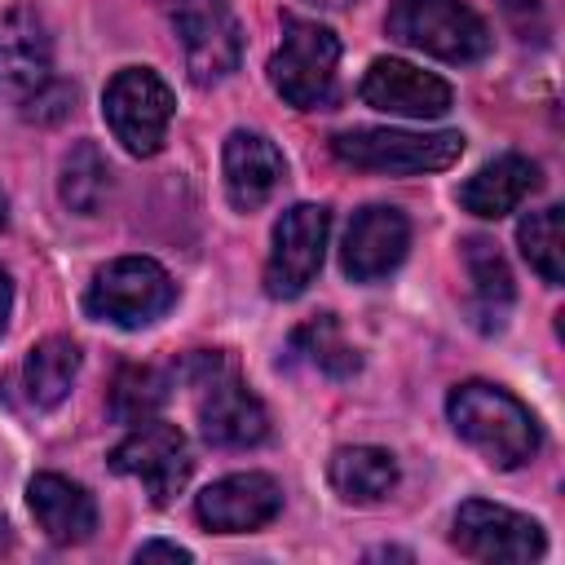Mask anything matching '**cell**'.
<instances>
[{
  "instance_id": "obj_1",
  "label": "cell",
  "mask_w": 565,
  "mask_h": 565,
  "mask_svg": "<svg viewBox=\"0 0 565 565\" xmlns=\"http://www.w3.org/2000/svg\"><path fill=\"white\" fill-rule=\"evenodd\" d=\"M446 415L450 428L490 463V468H521L534 450H539V428L534 415L499 384L486 380H468L459 388H450L446 397Z\"/></svg>"
},
{
  "instance_id": "obj_2",
  "label": "cell",
  "mask_w": 565,
  "mask_h": 565,
  "mask_svg": "<svg viewBox=\"0 0 565 565\" xmlns=\"http://www.w3.org/2000/svg\"><path fill=\"white\" fill-rule=\"evenodd\" d=\"M388 35L441 62H477L490 53V26L468 0H393Z\"/></svg>"
},
{
  "instance_id": "obj_3",
  "label": "cell",
  "mask_w": 565,
  "mask_h": 565,
  "mask_svg": "<svg viewBox=\"0 0 565 565\" xmlns=\"http://www.w3.org/2000/svg\"><path fill=\"white\" fill-rule=\"evenodd\" d=\"M335 62H340V40L322 22L282 18V40L269 57V84L274 93L296 106V110H318L335 93Z\"/></svg>"
},
{
  "instance_id": "obj_4",
  "label": "cell",
  "mask_w": 565,
  "mask_h": 565,
  "mask_svg": "<svg viewBox=\"0 0 565 565\" xmlns=\"http://www.w3.org/2000/svg\"><path fill=\"white\" fill-rule=\"evenodd\" d=\"M331 154L362 172L419 177L441 172L463 154V137L455 128L441 132H406V128H353L331 137Z\"/></svg>"
},
{
  "instance_id": "obj_5",
  "label": "cell",
  "mask_w": 565,
  "mask_h": 565,
  "mask_svg": "<svg viewBox=\"0 0 565 565\" xmlns=\"http://www.w3.org/2000/svg\"><path fill=\"white\" fill-rule=\"evenodd\" d=\"M172 300H177V282L168 278V269L159 260H150V256H119V260H110V265H102L93 274L84 309L97 322L137 331V327L159 322L172 309Z\"/></svg>"
},
{
  "instance_id": "obj_6",
  "label": "cell",
  "mask_w": 565,
  "mask_h": 565,
  "mask_svg": "<svg viewBox=\"0 0 565 565\" xmlns=\"http://www.w3.org/2000/svg\"><path fill=\"white\" fill-rule=\"evenodd\" d=\"M102 110H106V124H110L115 141L128 154L150 159V154L163 150V137H168V124H172L177 102H172V88L150 66H124L106 84Z\"/></svg>"
},
{
  "instance_id": "obj_7",
  "label": "cell",
  "mask_w": 565,
  "mask_h": 565,
  "mask_svg": "<svg viewBox=\"0 0 565 565\" xmlns=\"http://www.w3.org/2000/svg\"><path fill=\"white\" fill-rule=\"evenodd\" d=\"M331 212L318 203H296L274 225V247L265 260V291L274 300H296L322 269Z\"/></svg>"
},
{
  "instance_id": "obj_8",
  "label": "cell",
  "mask_w": 565,
  "mask_h": 565,
  "mask_svg": "<svg viewBox=\"0 0 565 565\" xmlns=\"http://www.w3.org/2000/svg\"><path fill=\"white\" fill-rule=\"evenodd\" d=\"M172 26L185 49V71L194 84H221L238 71L243 31L225 0H172Z\"/></svg>"
},
{
  "instance_id": "obj_9",
  "label": "cell",
  "mask_w": 565,
  "mask_h": 565,
  "mask_svg": "<svg viewBox=\"0 0 565 565\" xmlns=\"http://www.w3.org/2000/svg\"><path fill=\"white\" fill-rule=\"evenodd\" d=\"M450 543L472 556V561H539L547 552V539H543V525L512 512V508H499V503H486V499H468L459 503L455 512V530H450Z\"/></svg>"
},
{
  "instance_id": "obj_10",
  "label": "cell",
  "mask_w": 565,
  "mask_h": 565,
  "mask_svg": "<svg viewBox=\"0 0 565 565\" xmlns=\"http://www.w3.org/2000/svg\"><path fill=\"white\" fill-rule=\"evenodd\" d=\"M110 468L119 477H137L150 494V503H168L185 477H190V446H185V433L177 424H163V419H141L132 424V433L110 450Z\"/></svg>"
},
{
  "instance_id": "obj_11",
  "label": "cell",
  "mask_w": 565,
  "mask_h": 565,
  "mask_svg": "<svg viewBox=\"0 0 565 565\" xmlns=\"http://www.w3.org/2000/svg\"><path fill=\"white\" fill-rule=\"evenodd\" d=\"M199 362H203V380H199V388H203V397H199V428H203V437L212 446H230V450L265 441L269 415H265L260 397L243 380H234L221 366L216 353H203Z\"/></svg>"
},
{
  "instance_id": "obj_12",
  "label": "cell",
  "mask_w": 565,
  "mask_h": 565,
  "mask_svg": "<svg viewBox=\"0 0 565 565\" xmlns=\"http://www.w3.org/2000/svg\"><path fill=\"white\" fill-rule=\"evenodd\" d=\"M53 79V35L40 9L13 4L0 13V102L26 106Z\"/></svg>"
},
{
  "instance_id": "obj_13",
  "label": "cell",
  "mask_w": 565,
  "mask_h": 565,
  "mask_svg": "<svg viewBox=\"0 0 565 565\" xmlns=\"http://www.w3.org/2000/svg\"><path fill=\"white\" fill-rule=\"evenodd\" d=\"M362 102L384 110V115H402V119H441L455 102L450 84L433 71H419L402 57H375L371 71L362 75Z\"/></svg>"
},
{
  "instance_id": "obj_14",
  "label": "cell",
  "mask_w": 565,
  "mask_h": 565,
  "mask_svg": "<svg viewBox=\"0 0 565 565\" xmlns=\"http://www.w3.org/2000/svg\"><path fill=\"white\" fill-rule=\"evenodd\" d=\"M282 512V490L269 472H234L194 499V516L216 534H247Z\"/></svg>"
},
{
  "instance_id": "obj_15",
  "label": "cell",
  "mask_w": 565,
  "mask_h": 565,
  "mask_svg": "<svg viewBox=\"0 0 565 565\" xmlns=\"http://www.w3.org/2000/svg\"><path fill=\"white\" fill-rule=\"evenodd\" d=\"M406 247H411V221L397 207L371 203L349 221L340 265L353 282H375V278H384L402 265Z\"/></svg>"
},
{
  "instance_id": "obj_16",
  "label": "cell",
  "mask_w": 565,
  "mask_h": 565,
  "mask_svg": "<svg viewBox=\"0 0 565 565\" xmlns=\"http://www.w3.org/2000/svg\"><path fill=\"white\" fill-rule=\"evenodd\" d=\"M225 194L238 212H256L282 181V154L265 132H247L234 128L225 137Z\"/></svg>"
},
{
  "instance_id": "obj_17",
  "label": "cell",
  "mask_w": 565,
  "mask_h": 565,
  "mask_svg": "<svg viewBox=\"0 0 565 565\" xmlns=\"http://www.w3.org/2000/svg\"><path fill=\"white\" fill-rule=\"evenodd\" d=\"M26 503H31V516L35 525L53 539V543H84L93 539L97 530V503L84 486H75L71 477H57V472H40L31 477L26 486Z\"/></svg>"
},
{
  "instance_id": "obj_18",
  "label": "cell",
  "mask_w": 565,
  "mask_h": 565,
  "mask_svg": "<svg viewBox=\"0 0 565 565\" xmlns=\"http://www.w3.org/2000/svg\"><path fill=\"white\" fill-rule=\"evenodd\" d=\"M534 190H539V163L525 154H499L494 163L477 168L459 185V203H463V212H472L481 221H499V216L516 212L521 199Z\"/></svg>"
},
{
  "instance_id": "obj_19",
  "label": "cell",
  "mask_w": 565,
  "mask_h": 565,
  "mask_svg": "<svg viewBox=\"0 0 565 565\" xmlns=\"http://www.w3.org/2000/svg\"><path fill=\"white\" fill-rule=\"evenodd\" d=\"M331 486L344 503H380L397 486V459L380 446H344L331 455Z\"/></svg>"
},
{
  "instance_id": "obj_20",
  "label": "cell",
  "mask_w": 565,
  "mask_h": 565,
  "mask_svg": "<svg viewBox=\"0 0 565 565\" xmlns=\"http://www.w3.org/2000/svg\"><path fill=\"white\" fill-rule=\"evenodd\" d=\"M79 362H84V353H79L75 340H66V335L40 340V344L26 353V362H22L26 397H31L40 411H53V406L71 393V384H75V375H79Z\"/></svg>"
},
{
  "instance_id": "obj_21",
  "label": "cell",
  "mask_w": 565,
  "mask_h": 565,
  "mask_svg": "<svg viewBox=\"0 0 565 565\" xmlns=\"http://www.w3.org/2000/svg\"><path fill=\"white\" fill-rule=\"evenodd\" d=\"M463 260L472 278V313L486 331H499L512 309V274L490 238H463Z\"/></svg>"
},
{
  "instance_id": "obj_22",
  "label": "cell",
  "mask_w": 565,
  "mask_h": 565,
  "mask_svg": "<svg viewBox=\"0 0 565 565\" xmlns=\"http://www.w3.org/2000/svg\"><path fill=\"white\" fill-rule=\"evenodd\" d=\"M516 243H521V256L530 260V269L561 287L565 282V247H561V207H543V212H530L521 225H516Z\"/></svg>"
},
{
  "instance_id": "obj_23",
  "label": "cell",
  "mask_w": 565,
  "mask_h": 565,
  "mask_svg": "<svg viewBox=\"0 0 565 565\" xmlns=\"http://www.w3.org/2000/svg\"><path fill=\"white\" fill-rule=\"evenodd\" d=\"M106 181H110V168H106L102 150L93 141H75L71 154L62 159V181H57L62 203L71 212H97V203L106 194Z\"/></svg>"
},
{
  "instance_id": "obj_24",
  "label": "cell",
  "mask_w": 565,
  "mask_h": 565,
  "mask_svg": "<svg viewBox=\"0 0 565 565\" xmlns=\"http://www.w3.org/2000/svg\"><path fill=\"white\" fill-rule=\"evenodd\" d=\"M168 402V375L159 366H124L110 388V415L124 424L154 419V411Z\"/></svg>"
},
{
  "instance_id": "obj_25",
  "label": "cell",
  "mask_w": 565,
  "mask_h": 565,
  "mask_svg": "<svg viewBox=\"0 0 565 565\" xmlns=\"http://www.w3.org/2000/svg\"><path fill=\"white\" fill-rule=\"evenodd\" d=\"M296 353H305L318 371L340 375V380L358 371V349L340 335V327H335V318H331V313H322V318H313L309 327H300V331H296Z\"/></svg>"
},
{
  "instance_id": "obj_26",
  "label": "cell",
  "mask_w": 565,
  "mask_h": 565,
  "mask_svg": "<svg viewBox=\"0 0 565 565\" xmlns=\"http://www.w3.org/2000/svg\"><path fill=\"white\" fill-rule=\"evenodd\" d=\"M75 102V88H66V84H57V79H49L26 106H22V115L26 119H40V124H53V119H62L66 115V106Z\"/></svg>"
},
{
  "instance_id": "obj_27",
  "label": "cell",
  "mask_w": 565,
  "mask_h": 565,
  "mask_svg": "<svg viewBox=\"0 0 565 565\" xmlns=\"http://www.w3.org/2000/svg\"><path fill=\"white\" fill-rule=\"evenodd\" d=\"M154 556H163V561H190V547H177V543H141L137 547V561H154Z\"/></svg>"
},
{
  "instance_id": "obj_28",
  "label": "cell",
  "mask_w": 565,
  "mask_h": 565,
  "mask_svg": "<svg viewBox=\"0 0 565 565\" xmlns=\"http://www.w3.org/2000/svg\"><path fill=\"white\" fill-rule=\"evenodd\" d=\"M9 309H13V282H9V274L0 269V335H4V327H9Z\"/></svg>"
},
{
  "instance_id": "obj_29",
  "label": "cell",
  "mask_w": 565,
  "mask_h": 565,
  "mask_svg": "<svg viewBox=\"0 0 565 565\" xmlns=\"http://www.w3.org/2000/svg\"><path fill=\"white\" fill-rule=\"evenodd\" d=\"M503 9H508V13L516 18V22H521V13H530V9H539V0H503Z\"/></svg>"
},
{
  "instance_id": "obj_30",
  "label": "cell",
  "mask_w": 565,
  "mask_h": 565,
  "mask_svg": "<svg viewBox=\"0 0 565 565\" xmlns=\"http://www.w3.org/2000/svg\"><path fill=\"white\" fill-rule=\"evenodd\" d=\"M309 4H318V9H349L353 0H309Z\"/></svg>"
},
{
  "instance_id": "obj_31",
  "label": "cell",
  "mask_w": 565,
  "mask_h": 565,
  "mask_svg": "<svg viewBox=\"0 0 565 565\" xmlns=\"http://www.w3.org/2000/svg\"><path fill=\"white\" fill-rule=\"evenodd\" d=\"M9 225V199H4V190H0V230Z\"/></svg>"
},
{
  "instance_id": "obj_32",
  "label": "cell",
  "mask_w": 565,
  "mask_h": 565,
  "mask_svg": "<svg viewBox=\"0 0 565 565\" xmlns=\"http://www.w3.org/2000/svg\"><path fill=\"white\" fill-rule=\"evenodd\" d=\"M9 547H13V539H9V525L0 521V552H9Z\"/></svg>"
}]
</instances>
